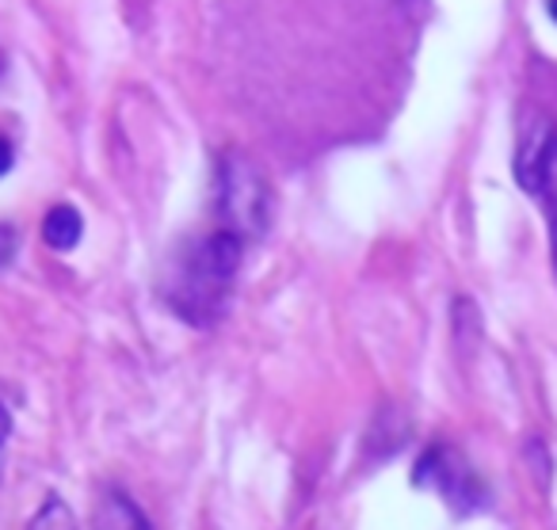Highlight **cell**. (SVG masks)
Segmentation results:
<instances>
[{
  "label": "cell",
  "mask_w": 557,
  "mask_h": 530,
  "mask_svg": "<svg viewBox=\"0 0 557 530\" xmlns=\"http://www.w3.org/2000/svg\"><path fill=\"white\" fill-rule=\"evenodd\" d=\"M9 435H12V416L0 405V477H4V461H9Z\"/></svg>",
  "instance_id": "ba28073f"
},
{
  "label": "cell",
  "mask_w": 557,
  "mask_h": 530,
  "mask_svg": "<svg viewBox=\"0 0 557 530\" xmlns=\"http://www.w3.org/2000/svg\"><path fill=\"white\" fill-rule=\"evenodd\" d=\"M222 218L225 230L240 233V237H256L268 218V199H263V180L245 161H225L222 172Z\"/></svg>",
  "instance_id": "3957f363"
},
{
  "label": "cell",
  "mask_w": 557,
  "mask_h": 530,
  "mask_svg": "<svg viewBox=\"0 0 557 530\" xmlns=\"http://www.w3.org/2000/svg\"><path fill=\"white\" fill-rule=\"evenodd\" d=\"M27 530H81V527H77V519H73V511H70V504H65V500L47 496L39 511H35V519H32V527H27Z\"/></svg>",
  "instance_id": "52a82bcc"
},
{
  "label": "cell",
  "mask_w": 557,
  "mask_h": 530,
  "mask_svg": "<svg viewBox=\"0 0 557 530\" xmlns=\"http://www.w3.org/2000/svg\"><path fill=\"white\" fill-rule=\"evenodd\" d=\"M12 161H16V157H12V141L4 138V134H0V176H4V172L12 169Z\"/></svg>",
  "instance_id": "30bf717a"
},
{
  "label": "cell",
  "mask_w": 557,
  "mask_h": 530,
  "mask_svg": "<svg viewBox=\"0 0 557 530\" xmlns=\"http://www.w3.org/2000/svg\"><path fill=\"white\" fill-rule=\"evenodd\" d=\"M519 184L531 195H539L546 207L549 252H554L557 268V134H542L539 141H527L523 157H519Z\"/></svg>",
  "instance_id": "277c9868"
},
{
  "label": "cell",
  "mask_w": 557,
  "mask_h": 530,
  "mask_svg": "<svg viewBox=\"0 0 557 530\" xmlns=\"http://www.w3.org/2000/svg\"><path fill=\"white\" fill-rule=\"evenodd\" d=\"M12 237H16L12 230H0V263H9L12 252H16V241Z\"/></svg>",
  "instance_id": "9c48e42d"
},
{
  "label": "cell",
  "mask_w": 557,
  "mask_h": 530,
  "mask_svg": "<svg viewBox=\"0 0 557 530\" xmlns=\"http://www.w3.org/2000/svg\"><path fill=\"white\" fill-rule=\"evenodd\" d=\"M240 256H245V237L225 225L184 241L161 275V298L187 324L207 329L222 317L225 301H230Z\"/></svg>",
  "instance_id": "6da1fadb"
},
{
  "label": "cell",
  "mask_w": 557,
  "mask_h": 530,
  "mask_svg": "<svg viewBox=\"0 0 557 530\" xmlns=\"http://www.w3.org/2000/svg\"><path fill=\"white\" fill-rule=\"evenodd\" d=\"M81 233H85V222H81L77 207H54L47 214V222H42V241H47L54 252H70V248H77Z\"/></svg>",
  "instance_id": "8992f818"
},
{
  "label": "cell",
  "mask_w": 557,
  "mask_h": 530,
  "mask_svg": "<svg viewBox=\"0 0 557 530\" xmlns=\"http://www.w3.org/2000/svg\"><path fill=\"white\" fill-rule=\"evenodd\" d=\"M92 530H149V519L123 489H103L96 500Z\"/></svg>",
  "instance_id": "5b68a950"
},
{
  "label": "cell",
  "mask_w": 557,
  "mask_h": 530,
  "mask_svg": "<svg viewBox=\"0 0 557 530\" xmlns=\"http://www.w3.org/2000/svg\"><path fill=\"white\" fill-rule=\"evenodd\" d=\"M412 481H417L420 489L440 492V496L462 515L485 504V484H481V477L473 473L470 461L458 451H450V446H432V451L420 454L417 469H412Z\"/></svg>",
  "instance_id": "7a4b0ae2"
},
{
  "label": "cell",
  "mask_w": 557,
  "mask_h": 530,
  "mask_svg": "<svg viewBox=\"0 0 557 530\" xmlns=\"http://www.w3.org/2000/svg\"><path fill=\"white\" fill-rule=\"evenodd\" d=\"M546 9H549V16L557 20V0H546Z\"/></svg>",
  "instance_id": "8fae6325"
}]
</instances>
